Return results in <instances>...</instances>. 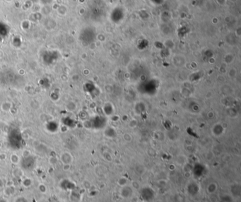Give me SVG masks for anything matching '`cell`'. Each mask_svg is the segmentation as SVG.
Wrapping results in <instances>:
<instances>
[{"mask_svg": "<svg viewBox=\"0 0 241 202\" xmlns=\"http://www.w3.org/2000/svg\"><path fill=\"white\" fill-rule=\"evenodd\" d=\"M15 202H28V201L24 196H18L15 199Z\"/></svg>", "mask_w": 241, "mask_h": 202, "instance_id": "3957f363", "label": "cell"}, {"mask_svg": "<svg viewBox=\"0 0 241 202\" xmlns=\"http://www.w3.org/2000/svg\"><path fill=\"white\" fill-rule=\"evenodd\" d=\"M6 201H7V200H6ZM6 201L5 199H1V200H0V202H7Z\"/></svg>", "mask_w": 241, "mask_h": 202, "instance_id": "277c9868", "label": "cell"}, {"mask_svg": "<svg viewBox=\"0 0 241 202\" xmlns=\"http://www.w3.org/2000/svg\"><path fill=\"white\" fill-rule=\"evenodd\" d=\"M31 185H32V181L30 179H26L23 181V186H24L25 187H30Z\"/></svg>", "mask_w": 241, "mask_h": 202, "instance_id": "6da1fadb", "label": "cell"}, {"mask_svg": "<svg viewBox=\"0 0 241 202\" xmlns=\"http://www.w3.org/2000/svg\"><path fill=\"white\" fill-rule=\"evenodd\" d=\"M39 191L42 194H45L47 192V187L44 184H40L38 186Z\"/></svg>", "mask_w": 241, "mask_h": 202, "instance_id": "7a4b0ae2", "label": "cell"}]
</instances>
